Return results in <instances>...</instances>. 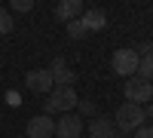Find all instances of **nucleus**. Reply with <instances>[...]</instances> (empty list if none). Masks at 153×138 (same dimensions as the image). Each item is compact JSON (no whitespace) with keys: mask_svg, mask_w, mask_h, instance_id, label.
Masks as SVG:
<instances>
[{"mask_svg":"<svg viewBox=\"0 0 153 138\" xmlns=\"http://www.w3.org/2000/svg\"><path fill=\"white\" fill-rule=\"evenodd\" d=\"M76 101H80V95H76L74 86H68V89H52L46 95V101H43V114L46 117H52V114H74Z\"/></svg>","mask_w":153,"mask_h":138,"instance_id":"1","label":"nucleus"},{"mask_svg":"<svg viewBox=\"0 0 153 138\" xmlns=\"http://www.w3.org/2000/svg\"><path fill=\"white\" fill-rule=\"evenodd\" d=\"M144 107L141 104H132V101H126L117 107V120H113V126H117L120 132H135V129H141V123H144Z\"/></svg>","mask_w":153,"mask_h":138,"instance_id":"2","label":"nucleus"},{"mask_svg":"<svg viewBox=\"0 0 153 138\" xmlns=\"http://www.w3.org/2000/svg\"><path fill=\"white\" fill-rule=\"evenodd\" d=\"M126 98H129L132 104H147L150 98H153V83L141 80V77H129L126 80Z\"/></svg>","mask_w":153,"mask_h":138,"instance_id":"3","label":"nucleus"},{"mask_svg":"<svg viewBox=\"0 0 153 138\" xmlns=\"http://www.w3.org/2000/svg\"><path fill=\"white\" fill-rule=\"evenodd\" d=\"M113 71L120 77H135L138 74V49H117L113 52Z\"/></svg>","mask_w":153,"mask_h":138,"instance_id":"4","label":"nucleus"},{"mask_svg":"<svg viewBox=\"0 0 153 138\" xmlns=\"http://www.w3.org/2000/svg\"><path fill=\"white\" fill-rule=\"evenodd\" d=\"M86 129V123L80 114H61V120H55V138H80Z\"/></svg>","mask_w":153,"mask_h":138,"instance_id":"5","label":"nucleus"},{"mask_svg":"<svg viewBox=\"0 0 153 138\" xmlns=\"http://www.w3.org/2000/svg\"><path fill=\"white\" fill-rule=\"evenodd\" d=\"M25 86H28L31 92L43 95V98L55 89V86H52V74H49V68H43V71H28V74H25Z\"/></svg>","mask_w":153,"mask_h":138,"instance_id":"6","label":"nucleus"},{"mask_svg":"<svg viewBox=\"0 0 153 138\" xmlns=\"http://www.w3.org/2000/svg\"><path fill=\"white\" fill-rule=\"evenodd\" d=\"M55 132V120L46 117V114H37L28 120V132H25V138H52Z\"/></svg>","mask_w":153,"mask_h":138,"instance_id":"7","label":"nucleus"},{"mask_svg":"<svg viewBox=\"0 0 153 138\" xmlns=\"http://www.w3.org/2000/svg\"><path fill=\"white\" fill-rule=\"evenodd\" d=\"M49 74H52V86H55V89H68V86H74V77H76V74L68 68L65 58H52Z\"/></svg>","mask_w":153,"mask_h":138,"instance_id":"8","label":"nucleus"},{"mask_svg":"<svg viewBox=\"0 0 153 138\" xmlns=\"http://www.w3.org/2000/svg\"><path fill=\"white\" fill-rule=\"evenodd\" d=\"M83 16V3H80V0H61V3L55 6V19L58 22H74V19H80Z\"/></svg>","mask_w":153,"mask_h":138,"instance_id":"9","label":"nucleus"},{"mask_svg":"<svg viewBox=\"0 0 153 138\" xmlns=\"http://www.w3.org/2000/svg\"><path fill=\"white\" fill-rule=\"evenodd\" d=\"M89 135L92 138H113L117 135V126H113L110 117H95L92 123H89Z\"/></svg>","mask_w":153,"mask_h":138,"instance_id":"10","label":"nucleus"},{"mask_svg":"<svg viewBox=\"0 0 153 138\" xmlns=\"http://www.w3.org/2000/svg\"><path fill=\"white\" fill-rule=\"evenodd\" d=\"M80 22L86 25V31H101V28H107V12L104 9H83Z\"/></svg>","mask_w":153,"mask_h":138,"instance_id":"11","label":"nucleus"},{"mask_svg":"<svg viewBox=\"0 0 153 138\" xmlns=\"http://www.w3.org/2000/svg\"><path fill=\"white\" fill-rule=\"evenodd\" d=\"M135 77H141V80H147V83L153 80V52L138 58V74H135Z\"/></svg>","mask_w":153,"mask_h":138,"instance_id":"12","label":"nucleus"},{"mask_svg":"<svg viewBox=\"0 0 153 138\" xmlns=\"http://www.w3.org/2000/svg\"><path fill=\"white\" fill-rule=\"evenodd\" d=\"M89 31H86V25L80 22V19H74V22H68V37L71 40H83Z\"/></svg>","mask_w":153,"mask_h":138,"instance_id":"13","label":"nucleus"},{"mask_svg":"<svg viewBox=\"0 0 153 138\" xmlns=\"http://www.w3.org/2000/svg\"><path fill=\"white\" fill-rule=\"evenodd\" d=\"M9 31H12V16L0 6V34H9Z\"/></svg>","mask_w":153,"mask_h":138,"instance_id":"14","label":"nucleus"},{"mask_svg":"<svg viewBox=\"0 0 153 138\" xmlns=\"http://www.w3.org/2000/svg\"><path fill=\"white\" fill-rule=\"evenodd\" d=\"M34 0H12V12H31Z\"/></svg>","mask_w":153,"mask_h":138,"instance_id":"15","label":"nucleus"},{"mask_svg":"<svg viewBox=\"0 0 153 138\" xmlns=\"http://www.w3.org/2000/svg\"><path fill=\"white\" fill-rule=\"evenodd\" d=\"M76 107H80V114L95 117V101H86V98H80V101H76Z\"/></svg>","mask_w":153,"mask_h":138,"instance_id":"16","label":"nucleus"},{"mask_svg":"<svg viewBox=\"0 0 153 138\" xmlns=\"http://www.w3.org/2000/svg\"><path fill=\"white\" fill-rule=\"evenodd\" d=\"M135 138H153V126H141V129H135Z\"/></svg>","mask_w":153,"mask_h":138,"instance_id":"17","label":"nucleus"},{"mask_svg":"<svg viewBox=\"0 0 153 138\" xmlns=\"http://www.w3.org/2000/svg\"><path fill=\"white\" fill-rule=\"evenodd\" d=\"M144 117H153V101H147V104H144Z\"/></svg>","mask_w":153,"mask_h":138,"instance_id":"18","label":"nucleus"},{"mask_svg":"<svg viewBox=\"0 0 153 138\" xmlns=\"http://www.w3.org/2000/svg\"><path fill=\"white\" fill-rule=\"evenodd\" d=\"M16 138H25V135H16Z\"/></svg>","mask_w":153,"mask_h":138,"instance_id":"19","label":"nucleus"},{"mask_svg":"<svg viewBox=\"0 0 153 138\" xmlns=\"http://www.w3.org/2000/svg\"><path fill=\"white\" fill-rule=\"evenodd\" d=\"M113 138H120V135H113Z\"/></svg>","mask_w":153,"mask_h":138,"instance_id":"20","label":"nucleus"},{"mask_svg":"<svg viewBox=\"0 0 153 138\" xmlns=\"http://www.w3.org/2000/svg\"><path fill=\"white\" fill-rule=\"evenodd\" d=\"M150 101H153V98H150Z\"/></svg>","mask_w":153,"mask_h":138,"instance_id":"21","label":"nucleus"}]
</instances>
